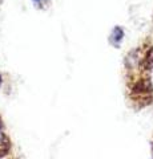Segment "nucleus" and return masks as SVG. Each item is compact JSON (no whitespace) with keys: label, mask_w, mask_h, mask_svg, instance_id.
I'll use <instances>...</instances> for the list:
<instances>
[{"label":"nucleus","mask_w":153,"mask_h":159,"mask_svg":"<svg viewBox=\"0 0 153 159\" xmlns=\"http://www.w3.org/2000/svg\"><path fill=\"white\" fill-rule=\"evenodd\" d=\"M122 39H124V29L121 27H115L112 29V32L109 34V43L112 44L113 47H120V44L122 41Z\"/></svg>","instance_id":"obj_2"},{"label":"nucleus","mask_w":153,"mask_h":159,"mask_svg":"<svg viewBox=\"0 0 153 159\" xmlns=\"http://www.w3.org/2000/svg\"><path fill=\"white\" fill-rule=\"evenodd\" d=\"M9 159H17V158H15V157H13V158H9Z\"/></svg>","instance_id":"obj_4"},{"label":"nucleus","mask_w":153,"mask_h":159,"mask_svg":"<svg viewBox=\"0 0 153 159\" xmlns=\"http://www.w3.org/2000/svg\"><path fill=\"white\" fill-rule=\"evenodd\" d=\"M32 2L37 8H45L51 0H32Z\"/></svg>","instance_id":"obj_3"},{"label":"nucleus","mask_w":153,"mask_h":159,"mask_svg":"<svg viewBox=\"0 0 153 159\" xmlns=\"http://www.w3.org/2000/svg\"><path fill=\"white\" fill-rule=\"evenodd\" d=\"M0 82H2V77H0Z\"/></svg>","instance_id":"obj_5"},{"label":"nucleus","mask_w":153,"mask_h":159,"mask_svg":"<svg viewBox=\"0 0 153 159\" xmlns=\"http://www.w3.org/2000/svg\"><path fill=\"white\" fill-rule=\"evenodd\" d=\"M9 152H11V141H9V137L6 134L4 125L2 119H0V158L7 157Z\"/></svg>","instance_id":"obj_1"}]
</instances>
